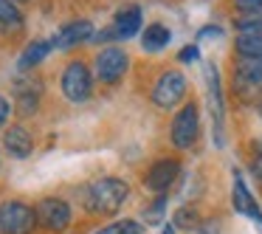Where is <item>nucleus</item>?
Masks as SVG:
<instances>
[{"mask_svg": "<svg viewBox=\"0 0 262 234\" xmlns=\"http://www.w3.org/2000/svg\"><path fill=\"white\" fill-rule=\"evenodd\" d=\"M254 175L262 181V155H256V158H254Z\"/></svg>", "mask_w": 262, "mask_h": 234, "instance_id": "nucleus-26", "label": "nucleus"}, {"mask_svg": "<svg viewBox=\"0 0 262 234\" xmlns=\"http://www.w3.org/2000/svg\"><path fill=\"white\" fill-rule=\"evenodd\" d=\"M198 57H200L198 46H186V48H181V54H178V59H181V62H194Z\"/></svg>", "mask_w": 262, "mask_h": 234, "instance_id": "nucleus-23", "label": "nucleus"}, {"mask_svg": "<svg viewBox=\"0 0 262 234\" xmlns=\"http://www.w3.org/2000/svg\"><path fill=\"white\" fill-rule=\"evenodd\" d=\"M169 40H172V34H169L166 26L149 23V29H144L141 46H144V51H161V48H166V42H169Z\"/></svg>", "mask_w": 262, "mask_h": 234, "instance_id": "nucleus-16", "label": "nucleus"}, {"mask_svg": "<svg viewBox=\"0 0 262 234\" xmlns=\"http://www.w3.org/2000/svg\"><path fill=\"white\" fill-rule=\"evenodd\" d=\"M178 175H181V164H178L175 158L155 161L147 169V175H144V186L152 189V192H166V189L178 181Z\"/></svg>", "mask_w": 262, "mask_h": 234, "instance_id": "nucleus-9", "label": "nucleus"}, {"mask_svg": "<svg viewBox=\"0 0 262 234\" xmlns=\"http://www.w3.org/2000/svg\"><path fill=\"white\" fill-rule=\"evenodd\" d=\"M51 51H54V40H34V42H31V46L23 51V57H20V71L34 68V65L42 62V59H46Z\"/></svg>", "mask_w": 262, "mask_h": 234, "instance_id": "nucleus-15", "label": "nucleus"}, {"mask_svg": "<svg viewBox=\"0 0 262 234\" xmlns=\"http://www.w3.org/2000/svg\"><path fill=\"white\" fill-rule=\"evenodd\" d=\"M231 198H234V209H237L239 215H245V217H251V220L262 223V211H259V206H256L254 195L248 192V186H245V181H243V175H239V169H234Z\"/></svg>", "mask_w": 262, "mask_h": 234, "instance_id": "nucleus-10", "label": "nucleus"}, {"mask_svg": "<svg viewBox=\"0 0 262 234\" xmlns=\"http://www.w3.org/2000/svg\"><path fill=\"white\" fill-rule=\"evenodd\" d=\"M206 79H209V99H211V113H214V138L217 144L223 141L220 127H223V96H220V76H217L214 65H206Z\"/></svg>", "mask_w": 262, "mask_h": 234, "instance_id": "nucleus-14", "label": "nucleus"}, {"mask_svg": "<svg viewBox=\"0 0 262 234\" xmlns=\"http://www.w3.org/2000/svg\"><path fill=\"white\" fill-rule=\"evenodd\" d=\"M172 226L175 228H194L198 226V209L194 206H181L172 217Z\"/></svg>", "mask_w": 262, "mask_h": 234, "instance_id": "nucleus-19", "label": "nucleus"}, {"mask_svg": "<svg viewBox=\"0 0 262 234\" xmlns=\"http://www.w3.org/2000/svg\"><path fill=\"white\" fill-rule=\"evenodd\" d=\"M234 48L239 57H262V31L259 34H239Z\"/></svg>", "mask_w": 262, "mask_h": 234, "instance_id": "nucleus-17", "label": "nucleus"}, {"mask_svg": "<svg viewBox=\"0 0 262 234\" xmlns=\"http://www.w3.org/2000/svg\"><path fill=\"white\" fill-rule=\"evenodd\" d=\"M91 91H93V79L88 65L79 62V59L68 62V68L62 71V93L71 102H85L91 96Z\"/></svg>", "mask_w": 262, "mask_h": 234, "instance_id": "nucleus-6", "label": "nucleus"}, {"mask_svg": "<svg viewBox=\"0 0 262 234\" xmlns=\"http://www.w3.org/2000/svg\"><path fill=\"white\" fill-rule=\"evenodd\" d=\"M127 65H130V59L121 48H104L96 57V79L104 85H116L127 74Z\"/></svg>", "mask_w": 262, "mask_h": 234, "instance_id": "nucleus-8", "label": "nucleus"}, {"mask_svg": "<svg viewBox=\"0 0 262 234\" xmlns=\"http://www.w3.org/2000/svg\"><path fill=\"white\" fill-rule=\"evenodd\" d=\"M37 226V215L31 206L20 200H9L0 206V234H31Z\"/></svg>", "mask_w": 262, "mask_h": 234, "instance_id": "nucleus-3", "label": "nucleus"}, {"mask_svg": "<svg viewBox=\"0 0 262 234\" xmlns=\"http://www.w3.org/2000/svg\"><path fill=\"white\" fill-rule=\"evenodd\" d=\"M138 29H141V9L138 6H127L116 14V20H113L116 40H130Z\"/></svg>", "mask_w": 262, "mask_h": 234, "instance_id": "nucleus-13", "label": "nucleus"}, {"mask_svg": "<svg viewBox=\"0 0 262 234\" xmlns=\"http://www.w3.org/2000/svg\"><path fill=\"white\" fill-rule=\"evenodd\" d=\"M186 93V76L181 71H164L152 88V102L164 110H172Z\"/></svg>", "mask_w": 262, "mask_h": 234, "instance_id": "nucleus-5", "label": "nucleus"}, {"mask_svg": "<svg viewBox=\"0 0 262 234\" xmlns=\"http://www.w3.org/2000/svg\"><path fill=\"white\" fill-rule=\"evenodd\" d=\"M254 150H256V153L262 155V138H256V141H254Z\"/></svg>", "mask_w": 262, "mask_h": 234, "instance_id": "nucleus-27", "label": "nucleus"}, {"mask_svg": "<svg viewBox=\"0 0 262 234\" xmlns=\"http://www.w3.org/2000/svg\"><path fill=\"white\" fill-rule=\"evenodd\" d=\"M164 234H175V226H166V228H164Z\"/></svg>", "mask_w": 262, "mask_h": 234, "instance_id": "nucleus-28", "label": "nucleus"}, {"mask_svg": "<svg viewBox=\"0 0 262 234\" xmlns=\"http://www.w3.org/2000/svg\"><path fill=\"white\" fill-rule=\"evenodd\" d=\"M96 234H144V226L138 220H116Z\"/></svg>", "mask_w": 262, "mask_h": 234, "instance_id": "nucleus-18", "label": "nucleus"}, {"mask_svg": "<svg viewBox=\"0 0 262 234\" xmlns=\"http://www.w3.org/2000/svg\"><path fill=\"white\" fill-rule=\"evenodd\" d=\"M85 40H93V26L88 20H76V23L62 26V31L54 40V48H71V46L85 42Z\"/></svg>", "mask_w": 262, "mask_h": 234, "instance_id": "nucleus-12", "label": "nucleus"}, {"mask_svg": "<svg viewBox=\"0 0 262 234\" xmlns=\"http://www.w3.org/2000/svg\"><path fill=\"white\" fill-rule=\"evenodd\" d=\"M34 215L42 228H48V231H65L71 223V206L62 198H42L34 206Z\"/></svg>", "mask_w": 262, "mask_h": 234, "instance_id": "nucleus-7", "label": "nucleus"}, {"mask_svg": "<svg viewBox=\"0 0 262 234\" xmlns=\"http://www.w3.org/2000/svg\"><path fill=\"white\" fill-rule=\"evenodd\" d=\"M3 147H6V153L12 155V158H29L31 150H34V141H31L29 130L26 127H9L6 136H3Z\"/></svg>", "mask_w": 262, "mask_h": 234, "instance_id": "nucleus-11", "label": "nucleus"}, {"mask_svg": "<svg viewBox=\"0 0 262 234\" xmlns=\"http://www.w3.org/2000/svg\"><path fill=\"white\" fill-rule=\"evenodd\" d=\"M234 9L248 17H262V0H234Z\"/></svg>", "mask_w": 262, "mask_h": 234, "instance_id": "nucleus-21", "label": "nucleus"}, {"mask_svg": "<svg viewBox=\"0 0 262 234\" xmlns=\"http://www.w3.org/2000/svg\"><path fill=\"white\" fill-rule=\"evenodd\" d=\"M234 74V96L239 102L262 99V57H239Z\"/></svg>", "mask_w": 262, "mask_h": 234, "instance_id": "nucleus-2", "label": "nucleus"}, {"mask_svg": "<svg viewBox=\"0 0 262 234\" xmlns=\"http://www.w3.org/2000/svg\"><path fill=\"white\" fill-rule=\"evenodd\" d=\"M198 124H200L198 104L194 102L183 104V108L175 113V119H172V130H169L172 144H175L178 150H189L194 141H198Z\"/></svg>", "mask_w": 262, "mask_h": 234, "instance_id": "nucleus-4", "label": "nucleus"}, {"mask_svg": "<svg viewBox=\"0 0 262 234\" xmlns=\"http://www.w3.org/2000/svg\"><path fill=\"white\" fill-rule=\"evenodd\" d=\"M164 206H166V198L161 195V198L155 200V206H149V209L144 211V217H147L149 223H161V220H164Z\"/></svg>", "mask_w": 262, "mask_h": 234, "instance_id": "nucleus-22", "label": "nucleus"}, {"mask_svg": "<svg viewBox=\"0 0 262 234\" xmlns=\"http://www.w3.org/2000/svg\"><path fill=\"white\" fill-rule=\"evenodd\" d=\"M259 116H262V102H259Z\"/></svg>", "mask_w": 262, "mask_h": 234, "instance_id": "nucleus-29", "label": "nucleus"}, {"mask_svg": "<svg viewBox=\"0 0 262 234\" xmlns=\"http://www.w3.org/2000/svg\"><path fill=\"white\" fill-rule=\"evenodd\" d=\"M9 113H12V108H9V102H6V99L0 96V127H3V124L9 121Z\"/></svg>", "mask_w": 262, "mask_h": 234, "instance_id": "nucleus-24", "label": "nucleus"}, {"mask_svg": "<svg viewBox=\"0 0 262 234\" xmlns=\"http://www.w3.org/2000/svg\"><path fill=\"white\" fill-rule=\"evenodd\" d=\"M0 23L6 26H20L23 23V14L14 6V0H0Z\"/></svg>", "mask_w": 262, "mask_h": 234, "instance_id": "nucleus-20", "label": "nucleus"}, {"mask_svg": "<svg viewBox=\"0 0 262 234\" xmlns=\"http://www.w3.org/2000/svg\"><path fill=\"white\" fill-rule=\"evenodd\" d=\"M220 34H223V31L217 29V26H206V29H200L198 37H200V40H206V37H220Z\"/></svg>", "mask_w": 262, "mask_h": 234, "instance_id": "nucleus-25", "label": "nucleus"}, {"mask_svg": "<svg viewBox=\"0 0 262 234\" xmlns=\"http://www.w3.org/2000/svg\"><path fill=\"white\" fill-rule=\"evenodd\" d=\"M130 198V186L121 178H99L85 189V206L93 215H116L124 206V200Z\"/></svg>", "mask_w": 262, "mask_h": 234, "instance_id": "nucleus-1", "label": "nucleus"}]
</instances>
